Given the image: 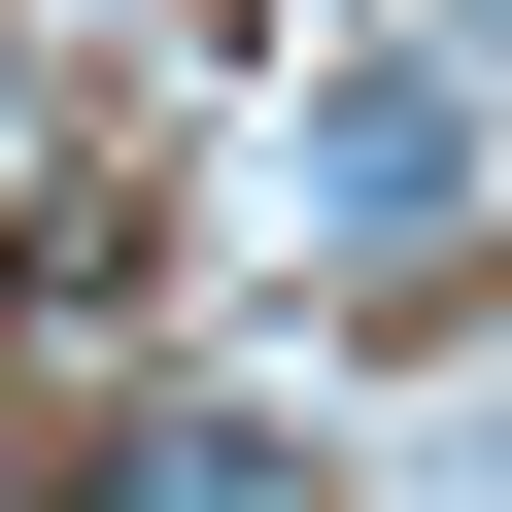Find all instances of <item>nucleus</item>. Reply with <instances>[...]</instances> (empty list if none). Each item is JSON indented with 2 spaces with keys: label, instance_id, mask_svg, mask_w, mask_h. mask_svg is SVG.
<instances>
[{
  "label": "nucleus",
  "instance_id": "f257e3e1",
  "mask_svg": "<svg viewBox=\"0 0 512 512\" xmlns=\"http://www.w3.org/2000/svg\"><path fill=\"white\" fill-rule=\"evenodd\" d=\"M308 205L376 239V274H444V239H478V35H376V69L308 103Z\"/></svg>",
  "mask_w": 512,
  "mask_h": 512
},
{
  "label": "nucleus",
  "instance_id": "f03ea898",
  "mask_svg": "<svg viewBox=\"0 0 512 512\" xmlns=\"http://www.w3.org/2000/svg\"><path fill=\"white\" fill-rule=\"evenodd\" d=\"M69 512H342V478H308L274 410H103V444H69Z\"/></svg>",
  "mask_w": 512,
  "mask_h": 512
}]
</instances>
